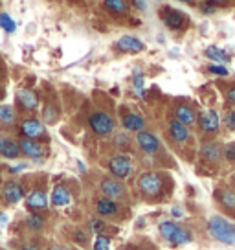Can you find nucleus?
<instances>
[{
  "label": "nucleus",
  "mask_w": 235,
  "mask_h": 250,
  "mask_svg": "<svg viewBox=\"0 0 235 250\" xmlns=\"http://www.w3.org/2000/svg\"><path fill=\"white\" fill-rule=\"evenodd\" d=\"M114 146H116L119 151H129L131 149V138L127 133H118L114 134Z\"/></svg>",
  "instance_id": "nucleus-29"
},
{
  "label": "nucleus",
  "mask_w": 235,
  "mask_h": 250,
  "mask_svg": "<svg viewBox=\"0 0 235 250\" xmlns=\"http://www.w3.org/2000/svg\"><path fill=\"white\" fill-rule=\"evenodd\" d=\"M4 225H8V215L0 211V227H4Z\"/></svg>",
  "instance_id": "nucleus-45"
},
{
  "label": "nucleus",
  "mask_w": 235,
  "mask_h": 250,
  "mask_svg": "<svg viewBox=\"0 0 235 250\" xmlns=\"http://www.w3.org/2000/svg\"><path fill=\"white\" fill-rule=\"evenodd\" d=\"M176 228H178V225H176L175 221H164V223H160V227H158V234H160V237H162L164 241H169V237L175 234Z\"/></svg>",
  "instance_id": "nucleus-28"
},
{
  "label": "nucleus",
  "mask_w": 235,
  "mask_h": 250,
  "mask_svg": "<svg viewBox=\"0 0 235 250\" xmlns=\"http://www.w3.org/2000/svg\"><path fill=\"white\" fill-rule=\"evenodd\" d=\"M99 189H101L103 197H109L112 201H119L127 195V188L123 180L114 179V177H105L99 182Z\"/></svg>",
  "instance_id": "nucleus-6"
},
{
  "label": "nucleus",
  "mask_w": 235,
  "mask_h": 250,
  "mask_svg": "<svg viewBox=\"0 0 235 250\" xmlns=\"http://www.w3.org/2000/svg\"><path fill=\"white\" fill-rule=\"evenodd\" d=\"M50 250H66V249H64V247H52Z\"/></svg>",
  "instance_id": "nucleus-48"
},
{
  "label": "nucleus",
  "mask_w": 235,
  "mask_h": 250,
  "mask_svg": "<svg viewBox=\"0 0 235 250\" xmlns=\"http://www.w3.org/2000/svg\"><path fill=\"white\" fill-rule=\"evenodd\" d=\"M0 28L4 31H8V33H13L17 30V24L8 13H0Z\"/></svg>",
  "instance_id": "nucleus-31"
},
{
  "label": "nucleus",
  "mask_w": 235,
  "mask_h": 250,
  "mask_svg": "<svg viewBox=\"0 0 235 250\" xmlns=\"http://www.w3.org/2000/svg\"><path fill=\"white\" fill-rule=\"evenodd\" d=\"M208 234L212 235L215 241L222 243V245H235V225L230 223L228 219L220 217V215H212L208 219Z\"/></svg>",
  "instance_id": "nucleus-1"
},
{
  "label": "nucleus",
  "mask_w": 235,
  "mask_h": 250,
  "mask_svg": "<svg viewBox=\"0 0 235 250\" xmlns=\"http://www.w3.org/2000/svg\"><path fill=\"white\" fill-rule=\"evenodd\" d=\"M19 131L24 138H32V140H40L46 136V127L37 118H26L19 125Z\"/></svg>",
  "instance_id": "nucleus-7"
},
{
  "label": "nucleus",
  "mask_w": 235,
  "mask_h": 250,
  "mask_svg": "<svg viewBox=\"0 0 235 250\" xmlns=\"http://www.w3.org/2000/svg\"><path fill=\"white\" fill-rule=\"evenodd\" d=\"M26 206L33 211H40L48 208V195L42 189H33L30 195L26 197Z\"/></svg>",
  "instance_id": "nucleus-19"
},
{
  "label": "nucleus",
  "mask_w": 235,
  "mask_h": 250,
  "mask_svg": "<svg viewBox=\"0 0 235 250\" xmlns=\"http://www.w3.org/2000/svg\"><path fill=\"white\" fill-rule=\"evenodd\" d=\"M208 72H210V74H213V76H220V78H226L228 74H230V70H228L224 64H220V62L210 64V66H208Z\"/></svg>",
  "instance_id": "nucleus-34"
},
{
  "label": "nucleus",
  "mask_w": 235,
  "mask_h": 250,
  "mask_svg": "<svg viewBox=\"0 0 235 250\" xmlns=\"http://www.w3.org/2000/svg\"><path fill=\"white\" fill-rule=\"evenodd\" d=\"M226 98H228V102L232 103V105H235V85H232L230 88H228Z\"/></svg>",
  "instance_id": "nucleus-41"
},
{
  "label": "nucleus",
  "mask_w": 235,
  "mask_h": 250,
  "mask_svg": "<svg viewBox=\"0 0 235 250\" xmlns=\"http://www.w3.org/2000/svg\"><path fill=\"white\" fill-rule=\"evenodd\" d=\"M222 122H224L228 131H235V109L228 110L226 114H224V118H222Z\"/></svg>",
  "instance_id": "nucleus-35"
},
{
  "label": "nucleus",
  "mask_w": 235,
  "mask_h": 250,
  "mask_svg": "<svg viewBox=\"0 0 235 250\" xmlns=\"http://www.w3.org/2000/svg\"><path fill=\"white\" fill-rule=\"evenodd\" d=\"M55 112L52 109H50V107H46V109H44V120H46V122H50V124H52V122H55Z\"/></svg>",
  "instance_id": "nucleus-40"
},
{
  "label": "nucleus",
  "mask_w": 235,
  "mask_h": 250,
  "mask_svg": "<svg viewBox=\"0 0 235 250\" xmlns=\"http://www.w3.org/2000/svg\"><path fill=\"white\" fill-rule=\"evenodd\" d=\"M107 169H109V173L114 179L125 180V179H129L131 173H133V160H131V156L125 155V153H118V155L109 158Z\"/></svg>",
  "instance_id": "nucleus-4"
},
{
  "label": "nucleus",
  "mask_w": 235,
  "mask_h": 250,
  "mask_svg": "<svg viewBox=\"0 0 235 250\" xmlns=\"http://www.w3.org/2000/svg\"><path fill=\"white\" fill-rule=\"evenodd\" d=\"M103 8L107 9L110 15L121 17L127 15V11H129V2L127 0H103Z\"/></svg>",
  "instance_id": "nucleus-22"
},
{
  "label": "nucleus",
  "mask_w": 235,
  "mask_h": 250,
  "mask_svg": "<svg viewBox=\"0 0 235 250\" xmlns=\"http://www.w3.org/2000/svg\"><path fill=\"white\" fill-rule=\"evenodd\" d=\"M171 215H173V217H182V208H180V206H173Z\"/></svg>",
  "instance_id": "nucleus-42"
},
{
  "label": "nucleus",
  "mask_w": 235,
  "mask_h": 250,
  "mask_svg": "<svg viewBox=\"0 0 235 250\" xmlns=\"http://www.w3.org/2000/svg\"><path fill=\"white\" fill-rule=\"evenodd\" d=\"M20 250H37V249H35V247H22Z\"/></svg>",
  "instance_id": "nucleus-49"
},
{
  "label": "nucleus",
  "mask_w": 235,
  "mask_h": 250,
  "mask_svg": "<svg viewBox=\"0 0 235 250\" xmlns=\"http://www.w3.org/2000/svg\"><path fill=\"white\" fill-rule=\"evenodd\" d=\"M138 189L145 199H158L164 189V179L157 171H145L138 179Z\"/></svg>",
  "instance_id": "nucleus-2"
},
{
  "label": "nucleus",
  "mask_w": 235,
  "mask_h": 250,
  "mask_svg": "<svg viewBox=\"0 0 235 250\" xmlns=\"http://www.w3.org/2000/svg\"><path fill=\"white\" fill-rule=\"evenodd\" d=\"M96 213L99 217H114L118 215V204L109 197H101L96 201Z\"/></svg>",
  "instance_id": "nucleus-20"
},
{
  "label": "nucleus",
  "mask_w": 235,
  "mask_h": 250,
  "mask_svg": "<svg viewBox=\"0 0 235 250\" xmlns=\"http://www.w3.org/2000/svg\"><path fill=\"white\" fill-rule=\"evenodd\" d=\"M196 125L198 129L206 134H215L220 127V116L217 114V110L206 109L196 116Z\"/></svg>",
  "instance_id": "nucleus-8"
},
{
  "label": "nucleus",
  "mask_w": 235,
  "mask_h": 250,
  "mask_svg": "<svg viewBox=\"0 0 235 250\" xmlns=\"http://www.w3.org/2000/svg\"><path fill=\"white\" fill-rule=\"evenodd\" d=\"M19 147H20V153L24 156H28V158H32V160H42L44 155H46V149L42 144H39V140H32V138H20L19 140Z\"/></svg>",
  "instance_id": "nucleus-10"
},
{
  "label": "nucleus",
  "mask_w": 235,
  "mask_h": 250,
  "mask_svg": "<svg viewBox=\"0 0 235 250\" xmlns=\"http://www.w3.org/2000/svg\"><path fill=\"white\" fill-rule=\"evenodd\" d=\"M217 199H219L220 206L226 211H235V191L234 189H219L217 191Z\"/></svg>",
  "instance_id": "nucleus-24"
},
{
  "label": "nucleus",
  "mask_w": 235,
  "mask_h": 250,
  "mask_svg": "<svg viewBox=\"0 0 235 250\" xmlns=\"http://www.w3.org/2000/svg\"><path fill=\"white\" fill-rule=\"evenodd\" d=\"M121 127L127 133H140L145 129V120L138 112H125L121 116Z\"/></svg>",
  "instance_id": "nucleus-14"
},
{
  "label": "nucleus",
  "mask_w": 235,
  "mask_h": 250,
  "mask_svg": "<svg viewBox=\"0 0 235 250\" xmlns=\"http://www.w3.org/2000/svg\"><path fill=\"white\" fill-rule=\"evenodd\" d=\"M0 156L8 158V160H15L20 156V147L19 142H15L13 138H9L6 134H0Z\"/></svg>",
  "instance_id": "nucleus-15"
},
{
  "label": "nucleus",
  "mask_w": 235,
  "mask_h": 250,
  "mask_svg": "<svg viewBox=\"0 0 235 250\" xmlns=\"http://www.w3.org/2000/svg\"><path fill=\"white\" fill-rule=\"evenodd\" d=\"M198 9H200V13H204V15H212V13H215V6L208 4V2H200V4H198Z\"/></svg>",
  "instance_id": "nucleus-37"
},
{
  "label": "nucleus",
  "mask_w": 235,
  "mask_h": 250,
  "mask_svg": "<svg viewBox=\"0 0 235 250\" xmlns=\"http://www.w3.org/2000/svg\"><path fill=\"white\" fill-rule=\"evenodd\" d=\"M74 241L76 243H86V234L83 230H76V234H74Z\"/></svg>",
  "instance_id": "nucleus-38"
},
{
  "label": "nucleus",
  "mask_w": 235,
  "mask_h": 250,
  "mask_svg": "<svg viewBox=\"0 0 235 250\" xmlns=\"http://www.w3.org/2000/svg\"><path fill=\"white\" fill-rule=\"evenodd\" d=\"M136 146L145 155H157L158 151L162 149V144H160L157 134L151 133V131H145V129L140 131V133H136Z\"/></svg>",
  "instance_id": "nucleus-9"
},
{
  "label": "nucleus",
  "mask_w": 235,
  "mask_h": 250,
  "mask_svg": "<svg viewBox=\"0 0 235 250\" xmlns=\"http://www.w3.org/2000/svg\"><path fill=\"white\" fill-rule=\"evenodd\" d=\"M119 250H129V249H119Z\"/></svg>",
  "instance_id": "nucleus-50"
},
{
  "label": "nucleus",
  "mask_w": 235,
  "mask_h": 250,
  "mask_svg": "<svg viewBox=\"0 0 235 250\" xmlns=\"http://www.w3.org/2000/svg\"><path fill=\"white\" fill-rule=\"evenodd\" d=\"M131 2H133V6L138 9V11H145V9H147V4H145V0H131Z\"/></svg>",
  "instance_id": "nucleus-39"
},
{
  "label": "nucleus",
  "mask_w": 235,
  "mask_h": 250,
  "mask_svg": "<svg viewBox=\"0 0 235 250\" xmlns=\"http://www.w3.org/2000/svg\"><path fill=\"white\" fill-rule=\"evenodd\" d=\"M200 156L210 164H217L222 158V147L217 142H204L200 146Z\"/></svg>",
  "instance_id": "nucleus-16"
},
{
  "label": "nucleus",
  "mask_w": 235,
  "mask_h": 250,
  "mask_svg": "<svg viewBox=\"0 0 235 250\" xmlns=\"http://www.w3.org/2000/svg\"><path fill=\"white\" fill-rule=\"evenodd\" d=\"M78 167H79V171L85 173V166H83V162H78Z\"/></svg>",
  "instance_id": "nucleus-46"
},
{
  "label": "nucleus",
  "mask_w": 235,
  "mask_h": 250,
  "mask_svg": "<svg viewBox=\"0 0 235 250\" xmlns=\"http://www.w3.org/2000/svg\"><path fill=\"white\" fill-rule=\"evenodd\" d=\"M222 158H226L228 162H235V144H228L222 147Z\"/></svg>",
  "instance_id": "nucleus-36"
},
{
  "label": "nucleus",
  "mask_w": 235,
  "mask_h": 250,
  "mask_svg": "<svg viewBox=\"0 0 235 250\" xmlns=\"http://www.w3.org/2000/svg\"><path fill=\"white\" fill-rule=\"evenodd\" d=\"M26 225L32 228V230H35V232H39V230L44 228V219L40 217V215H37V213H32V215H28V219H26Z\"/></svg>",
  "instance_id": "nucleus-32"
},
{
  "label": "nucleus",
  "mask_w": 235,
  "mask_h": 250,
  "mask_svg": "<svg viewBox=\"0 0 235 250\" xmlns=\"http://www.w3.org/2000/svg\"><path fill=\"white\" fill-rule=\"evenodd\" d=\"M0 124L8 127L15 124V110L11 105H0Z\"/></svg>",
  "instance_id": "nucleus-27"
},
{
  "label": "nucleus",
  "mask_w": 235,
  "mask_h": 250,
  "mask_svg": "<svg viewBox=\"0 0 235 250\" xmlns=\"http://www.w3.org/2000/svg\"><path fill=\"white\" fill-rule=\"evenodd\" d=\"M107 228V225H105V221H103V217H92L90 221H88V230L92 232V234L99 235Z\"/></svg>",
  "instance_id": "nucleus-30"
},
{
  "label": "nucleus",
  "mask_w": 235,
  "mask_h": 250,
  "mask_svg": "<svg viewBox=\"0 0 235 250\" xmlns=\"http://www.w3.org/2000/svg\"><path fill=\"white\" fill-rule=\"evenodd\" d=\"M196 116L198 114L195 112V109L191 105H188V103H178L175 107V120H178L184 125H188V127L196 124Z\"/></svg>",
  "instance_id": "nucleus-17"
},
{
  "label": "nucleus",
  "mask_w": 235,
  "mask_h": 250,
  "mask_svg": "<svg viewBox=\"0 0 235 250\" xmlns=\"http://www.w3.org/2000/svg\"><path fill=\"white\" fill-rule=\"evenodd\" d=\"M176 2H184V4H195V0H176Z\"/></svg>",
  "instance_id": "nucleus-47"
},
{
  "label": "nucleus",
  "mask_w": 235,
  "mask_h": 250,
  "mask_svg": "<svg viewBox=\"0 0 235 250\" xmlns=\"http://www.w3.org/2000/svg\"><path fill=\"white\" fill-rule=\"evenodd\" d=\"M2 197H4V201H6L8 204L20 203L24 197L22 184H19L17 180H9V182H6L4 188H2Z\"/></svg>",
  "instance_id": "nucleus-12"
},
{
  "label": "nucleus",
  "mask_w": 235,
  "mask_h": 250,
  "mask_svg": "<svg viewBox=\"0 0 235 250\" xmlns=\"http://www.w3.org/2000/svg\"><path fill=\"white\" fill-rule=\"evenodd\" d=\"M92 250H110V237L109 235H96V241H94V247Z\"/></svg>",
  "instance_id": "nucleus-33"
},
{
  "label": "nucleus",
  "mask_w": 235,
  "mask_h": 250,
  "mask_svg": "<svg viewBox=\"0 0 235 250\" xmlns=\"http://www.w3.org/2000/svg\"><path fill=\"white\" fill-rule=\"evenodd\" d=\"M204 2H208V4H212V6H222V4H226V0H204Z\"/></svg>",
  "instance_id": "nucleus-43"
},
{
  "label": "nucleus",
  "mask_w": 235,
  "mask_h": 250,
  "mask_svg": "<svg viewBox=\"0 0 235 250\" xmlns=\"http://www.w3.org/2000/svg\"><path fill=\"white\" fill-rule=\"evenodd\" d=\"M0 100H2V94H0Z\"/></svg>",
  "instance_id": "nucleus-51"
},
{
  "label": "nucleus",
  "mask_w": 235,
  "mask_h": 250,
  "mask_svg": "<svg viewBox=\"0 0 235 250\" xmlns=\"http://www.w3.org/2000/svg\"><path fill=\"white\" fill-rule=\"evenodd\" d=\"M88 127L90 131L99 136V138H107L110 134H114V129H116V122L114 118L110 116L109 112L105 110H96L88 116Z\"/></svg>",
  "instance_id": "nucleus-3"
},
{
  "label": "nucleus",
  "mask_w": 235,
  "mask_h": 250,
  "mask_svg": "<svg viewBox=\"0 0 235 250\" xmlns=\"http://www.w3.org/2000/svg\"><path fill=\"white\" fill-rule=\"evenodd\" d=\"M22 169H26V164H19V166L9 167V171H11V173H19V171H22Z\"/></svg>",
  "instance_id": "nucleus-44"
},
{
  "label": "nucleus",
  "mask_w": 235,
  "mask_h": 250,
  "mask_svg": "<svg viewBox=\"0 0 235 250\" xmlns=\"http://www.w3.org/2000/svg\"><path fill=\"white\" fill-rule=\"evenodd\" d=\"M133 88L138 98L145 96V78H143V74L140 70H134L133 74Z\"/></svg>",
  "instance_id": "nucleus-26"
},
{
  "label": "nucleus",
  "mask_w": 235,
  "mask_h": 250,
  "mask_svg": "<svg viewBox=\"0 0 235 250\" xmlns=\"http://www.w3.org/2000/svg\"><path fill=\"white\" fill-rule=\"evenodd\" d=\"M72 201L70 191L64 186H55L52 191V204L54 206H68Z\"/></svg>",
  "instance_id": "nucleus-25"
},
{
  "label": "nucleus",
  "mask_w": 235,
  "mask_h": 250,
  "mask_svg": "<svg viewBox=\"0 0 235 250\" xmlns=\"http://www.w3.org/2000/svg\"><path fill=\"white\" fill-rule=\"evenodd\" d=\"M17 102L19 105L22 107L24 110H37L39 107V98H37V94L30 90V88H20L19 92H17Z\"/></svg>",
  "instance_id": "nucleus-18"
},
{
  "label": "nucleus",
  "mask_w": 235,
  "mask_h": 250,
  "mask_svg": "<svg viewBox=\"0 0 235 250\" xmlns=\"http://www.w3.org/2000/svg\"><path fill=\"white\" fill-rule=\"evenodd\" d=\"M158 15L162 19V22L171 31H182L188 28V17H186V13L178 11V9H173L165 6V8H160Z\"/></svg>",
  "instance_id": "nucleus-5"
},
{
  "label": "nucleus",
  "mask_w": 235,
  "mask_h": 250,
  "mask_svg": "<svg viewBox=\"0 0 235 250\" xmlns=\"http://www.w3.org/2000/svg\"><path fill=\"white\" fill-rule=\"evenodd\" d=\"M204 55L210 59V61H215V62H220V64H224V62H230L232 61V55L228 54L226 50H222L220 46H208L204 50Z\"/></svg>",
  "instance_id": "nucleus-21"
},
{
  "label": "nucleus",
  "mask_w": 235,
  "mask_h": 250,
  "mask_svg": "<svg viewBox=\"0 0 235 250\" xmlns=\"http://www.w3.org/2000/svg\"><path fill=\"white\" fill-rule=\"evenodd\" d=\"M167 133H169L175 144H186L189 140V127L178 122V120H175V118L167 125Z\"/></svg>",
  "instance_id": "nucleus-13"
},
{
  "label": "nucleus",
  "mask_w": 235,
  "mask_h": 250,
  "mask_svg": "<svg viewBox=\"0 0 235 250\" xmlns=\"http://www.w3.org/2000/svg\"><path fill=\"white\" fill-rule=\"evenodd\" d=\"M193 241V234L189 232L188 228H184V227H180L178 225V228L175 230V234L169 237V245L171 247H182V245H188V243H191Z\"/></svg>",
  "instance_id": "nucleus-23"
},
{
  "label": "nucleus",
  "mask_w": 235,
  "mask_h": 250,
  "mask_svg": "<svg viewBox=\"0 0 235 250\" xmlns=\"http://www.w3.org/2000/svg\"><path fill=\"white\" fill-rule=\"evenodd\" d=\"M116 48L123 54H140L145 50V44L143 41H140L138 37H133V35H123L119 37L116 42Z\"/></svg>",
  "instance_id": "nucleus-11"
}]
</instances>
